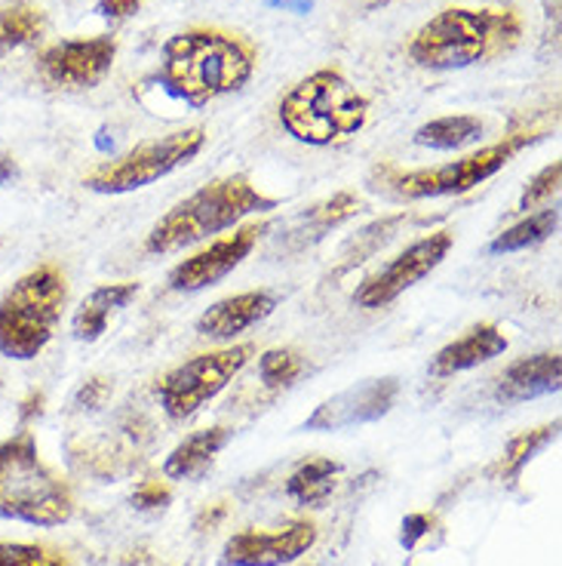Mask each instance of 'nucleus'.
I'll return each instance as SVG.
<instances>
[{
	"instance_id": "f257e3e1",
	"label": "nucleus",
	"mask_w": 562,
	"mask_h": 566,
	"mask_svg": "<svg viewBox=\"0 0 562 566\" xmlns=\"http://www.w3.org/2000/svg\"><path fill=\"white\" fill-rule=\"evenodd\" d=\"M253 50L225 31H182L163 43L157 81L191 108H203L219 96L237 93L253 77Z\"/></svg>"
},
{
	"instance_id": "f03ea898",
	"label": "nucleus",
	"mask_w": 562,
	"mask_h": 566,
	"mask_svg": "<svg viewBox=\"0 0 562 566\" xmlns=\"http://www.w3.org/2000/svg\"><path fill=\"white\" fill-rule=\"evenodd\" d=\"M520 43V19L510 10H462L434 15L409 43V56L422 69L455 71L495 59Z\"/></svg>"
},
{
	"instance_id": "7ed1b4c3",
	"label": "nucleus",
	"mask_w": 562,
	"mask_h": 566,
	"mask_svg": "<svg viewBox=\"0 0 562 566\" xmlns=\"http://www.w3.org/2000/svg\"><path fill=\"white\" fill-rule=\"evenodd\" d=\"M277 198H267L246 176H225L203 185L191 198L179 200L172 210L151 228L145 238V250L155 255L176 253L184 247L206 241L212 234H222L234 228L240 219L253 212L277 210Z\"/></svg>"
},
{
	"instance_id": "20e7f679",
	"label": "nucleus",
	"mask_w": 562,
	"mask_h": 566,
	"mask_svg": "<svg viewBox=\"0 0 562 566\" xmlns=\"http://www.w3.org/2000/svg\"><path fill=\"white\" fill-rule=\"evenodd\" d=\"M74 514L68 483L46 465L31 431L0 443V517L29 526H62Z\"/></svg>"
},
{
	"instance_id": "39448f33",
	"label": "nucleus",
	"mask_w": 562,
	"mask_h": 566,
	"mask_svg": "<svg viewBox=\"0 0 562 566\" xmlns=\"http://www.w3.org/2000/svg\"><path fill=\"white\" fill-rule=\"evenodd\" d=\"M369 102L338 71L320 69L298 81L280 102V124L305 145H332L360 133Z\"/></svg>"
},
{
	"instance_id": "423d86ee",
	"label": "nucleus",
	"mask_w": 562,
	"mask_h": 566,
	"mask_svg": "<svg viewBox=\"0 0 562 566\" xmlns=\"http://www.w3.org/2000/svg\"><path fill=\"white\" fill-rule=\"evenodd\" d=\"M68 302V281L56 265H38L0 298V354L34 360L50 345Z\"/></svg>"
},
{
	"instance_id": "0eeeda50",
	"label": "nucleus",
	"mask_w": 562,
	"mask_h": 566,
	"mask_svg": "<svg viewBox=\"0 0 562 566\" xmlns=\"http://www.w3.org/2000/svg\"><path fill=\"white\" fill-rule=\"evenodd\" d=\"M253 342H243V345H231L222 352L198 354V357L184 360L182 367L163 373L155 385V395L163 412L172 422L191 419L200 407H206L212 397L222 395L227 385L234 382V376L253 360Z\"/></svg>"
},
{
	"instance_id": "6e6552de",
	"label": "nucleus",
	"mask_w": 562,
	"mask_h": 566,
	"mask_svg": "<svg viewBox=\"0 0 562 566\" xmlns=\"http://www.w3.org/2000/svg\"><path fill=\"white\" fill-rule=\"evenodd\" d=\"M206 142V129L188 127L179 133H169L163 139L145 142L139 148H132L124 157H117L112 164H102L84 179V188L96 195H129L139 191L145 185L163 179L172 170L184 167L191 157L200 155Z\"/></svg>"
},
{
	"instance_id": "1a4fd4ad",
	"label": "nucleus",
	"mask_w": 562,
	"mask_h": 566,
	"mask_svg": "<svg viewBox=\"0 0 562 566\" xmlns=\"http://www.w3.org/2000/svg\"><path fill=\"white\" fill-rule=\"evenodd\" d=\"M532 142L529 133L520 136H510L505 142H495L489 148H479L474 155L462 157V160H452L446 167H436V170H415L394 176V191L396 198L406 200H424V198H449V195H464L470 188H477L486 179H492L495 172L505 167L510 157L522 151L526 145Z\"/></svg>"
},
{
	"instance_id": "9d476101",
	"label": "nucleus",
	"mask_w": 562,
	"mask_h": 566,
	"mask_svg": "<svg viewBox=\"0 0 562 566\" xmlns=\"http://www.w3.org/2000/svg\"><path fill=\"white\" fill-rule=\"evenodd\" d=\"M452 243H455L452 231H434V234H427L422 241L406 247L391 265H384L379 274L365 277L357 286L353 305H360V308H384V305H391L394 298L403 296L415 283H422L449 255Z\"/></svg>"
},
{
	"instance_id": "9b49d317",
	"label": "nucleus",
	"mask_w": 562,
	"mask_h": 566,
	"mask_svg": "<svg viewBox=\"0 0 562 566\" xmlns=\"http://www.w3.org/2000/svg\"><path fill=\"white\" fill-rule=\"evenodd\" d=\"M400 382L394 376H381V379H365L360 385L344 388L341 395L324 400L317 410L305 419V431H341L353 424L379 422L381 416L394 410Z\"/></svg>"
},
{
	"instance_id": "f8f14e48",
	"label": "nucleus",
	"mask_w": 562,
	"mask_h": 566,
	"mask_svg": "<svg viewBox=\"0 0 562 566\" xmlns=\"http://www.w3.org/2000/svg\"><path fill=\"white\" fill-rule=\"evenodd\" d=\"M317 542V526L293 521L280 530H243L227 538L222 566H286L308 554Z\"/></svg>"
},
{
	"instance_id": "ddd939ff",
	"label": "nucleus",
	"mask_w": 562,
	"mask_h": 566,
	"mask_svg": "<svg viewBox=\"0 0 562 566\" xmlns=\"http://www.w3.org/2000/svg\"><path fill=\"white\" fill-rule=\"evenodd\" d=\"M267 226H246L227 234V238H219L212 241L206 250L188 255L184 262H179L176 269L169 271V290L176 293H198V290H206L212 283L225 281L231 271L237 269L240 262L246 255L253 253L258 238L265 234Z\"/></svg>"
},
{
	"instance_id": "4468645a",
	"label": "nucleus",
	"mask_w": 562,
	"mask_h": 566,
	"mask_svg": "<svg viewBox=\"0 0 562 566\" xmlns=\"http://www.w3.org/2000/svg\"><path fill=\"white\" fill-rule=\"evenodd\" d=\"M117 56V41L112 34L62 41L41 56V71L50 84L68 90H89L112 71Z\"/></svg>"
},
{
	"instance_id": "2eb2a0df",
	"label": "nucleus",
	"mask_w": 562,
	"mask_h": 566,
	"mask_svg": "<svg viewBox=\"0 0 562 566\" xmlns=\"http://www.w3.org/2000/svg\"><path fill=\"white\" fill-rule=\"evenodd\" d=\"M274 308H277V296L267 290H250V293L219 298L198 317V333L212 342H227L243 329L262 324L274 314Z\"/></svg>"
},
{
	"instance_id": "dca6fc26",
	"label": "nucleus",
	"mask_w": 562,
	"mask_h": 566,
	"mask_svg": "<svg viewBox=\"0 0 562 566\" xmlns=\"http://www.w3.org/2000/svg\"><path fill=\"white\" fill-rule=\"evenodd\" d=\"M562 357L560 352H541L520 357L498 376L495 397L501 403H526L534 397H548L560 391Z\"/></svg>"
},
{
	"instance_id": "f3484780",
	"label": "nucleus",
	"mask_w": 562,
	"mask_h": 566,
	"mask_svg": "<svg viewBox=\"0 0 562 566\" xmlns=\"http://www.w3.org/2000/svg\"><path fill=\"white\" fill-rule=\"evenodd\" d=\"M507 352V336L492 324H477L464 333L462 339L449 342L439 348L431 360L434 376H455L464 369H474L479 364H489L492 357H501Z\"/></svg>"
},
{
	"instance_id": "a211bd4d",
	"label": "nucleus",
	"mask_w": 562,
	"mask_h": 566,
	"mask_svg": "<svg viewBox=\"0 0 562 566\" xmlns=\"http://www.w3.org/2000/svg\"><path fill=\"white\" fill-rule=\"evenodd\" d=\"M139 283H105V286H96L89 296L81 302V308L74 312V321H71V333L77 342H96L105 333V326L112 321V314H117L120 308H127L132 298L139 296Z\"/></svg>"
},
{
	"instance_id": "6ab92c4d",
	"label": "nucleus",
	"mask_w": 562,
	"mask_h": 566,
	"mask_svg": "<svg viewBox=\"0 0 562 566\" xmlns=\"http://www.w3.org/2000/svg\"><path fill=\"white\" fill-rule=\"evenodd\" d=\"M234 434V428L227 424H215L206 431H198L191 438H184L163 462V474L169 481H194L206 468L212 465V459L222 453L227 447V440Z\"/></svg>"
},
{
	"instance_id": "aec40b11",
	"label": "nucleus",
	"mask_w": 562,
	"mask_h": 566,
	"mask_svg": "<svg viewBox=\"0 0 562 566\" xmlns=\"http://www.w3.org/2000/svg\"><path fill=\"white\" fill-rule=\"evenodd\" d=\"M341 474V462L332 459H310L305 465L293 471V478L286 481V493L296 499L298 505L310 509H324V502L336 490V478Z\"/></svg>"
},
{
	"instance_id": "412c9836",
	"label": "nucleus",
	"mask_w": 562,
	"mask_h": 566,
	"mask_svg": "<svg viewBox=\"0 0 562 566\" xmlns=\"http://www.w3.org/2000/svg\"><path fill=\"white\" fill-rule=\"evenodd\" d=\"M556 438H560V419H553L550 424H541V428H532V431H522V434H517V438L507 443L505 455L498 459L492 474L501 483H517L520 481L522 468L529 465L534 455L541 453L550 440Z\"/></svg>"
},
{
	"instance_id": "4be33fe9",
	"label": "nucleus",
	"mask_w": 562,
	"mask_h": 566,
	"mask_svg": "<svg viewBox=\"0 0 562 566\" xmlns=\"http://www.w3.org/2000/svg\"><path fill=\"white\" fill-rule=\"evenodd\" d=\"M483 136V120L470 114H452V117H436L431 124L415 129V145L434 148V151H458L464 145L477 142Z\"/></svg>"
},
{
	"instance_id": "5701e85b",
	"label": "nucleus",
	"mask_w": 562,
	"mask_h": 566,
	"mask_svg": "<svg viewBox=\"0 0 562 566\" xmlns=\"http://www.w3.org/2000/svg\"><path fill=\"white\" fill-rule=\"evenodd\" d=\"M560 228V210H541L526 216L522 222H517L513 228H507L505 234H498L492 243H489V253H520V250H529V247H538L544 243L550 234H556Z\"/></svg>"
},
{
	"instance_id": "b1692460",
	"label": "nucleus",
	"mask_w": 562,
	"mask_h": 566,
	"mask_svg": "<svg viewBox=\"0 0 562 566\" xmlns=\"http://www.w3.org/2000/svg\"><path fill=\"white\" fill-rule=\"evenodd\" d=\"M360 210H363V200L353 198L351 191H338L336 198L310 207V210L301 216V222H305V231H301V234H308L310 231V241H317V238H324L329 228H338L341 222H348V219H353Z\"/></svg>"
},
{
	"instance_id": "393cba45",
	"label": "nucleus",
	"mask_w": 562,
	"mask_h": 566,
	"mask_svg": "<svg viewBox=\"0 0 562 566\" xmlns=\"http://www.w3.org/2000/svg\"><path fill=\"white\" fill-rule=\"evenodd\" d=\"M43 25H46V19H43V10H38V7L19 3V7L0 10V50L25 46L34 38H41Z\"/></svg>"
},
{
	"instance_id": "a878e982",
	"label": "nucleus",
	"mask_w": 562,
	"mask_h": 566,
	"mask_svg": "<svg viewBox=\"0 0 562 566\" xmlns=\"http://www.w3.org/2000/svg\"><path fill=\"white\" fill-rule=\"evenodd\" d=\"M305 369L301 354L293 348H271L258 357V373L267 388H286L298 379V373Z\"/></svg>"
},
{
	"instance_id": "bb28decb",
	"label": "nucleus",
	"mask_w": 562,
	"mask_h": 566,
	"mask_svg": "<svg viewBox=\"0 0 562 566\" xmlns=\"http://www.w3.org/2000/svg\"><path fill=\"white\" fill-rule=\"evenodd\" d=\"M0 566H71L59 552L25 542H0Z\"/></svg>"
},
{
	"instance_id": "cd10ccee",
	"label": "nucleus",
	"mask_w": 562,
	"mask_h": 566,
	"mask_svg": "<svg viewBox=\"0 0 562 566\" xmlns=\"http://www.w3.org/2000/svg\"><path fill=\"white\" fill-rule=\"evenodd\" d=\"M560 176H562L560 160H553V164H548V167L538 172V176H532V182L526 185V191H522L517 210L529 212L534 210V207H541L548 198H553V195L560 191Z\"/></svg>"
},
{
	"instance_id": "c85d7f7f",
	"label": "nucleus",
	"mask_w": 562,
	"mask_h": 566,
	"mask_svg": "<svg viewBox=\"0 0 562 566\" xmlns=\"http://www.w3.org/2000/svg\"><path fill=\"white\" fill-rule=\"evenodd\" d=\"M169 502H172V493H169L167 483L160 481H145L132 493V505L139 511H155V509H167Z\"/></svg>"
},
{
	"instance_id": "c756f323",
	"label": "nucleus",
	"mask_w": 562,
	"mask_h": 566,
	"mask_svg": "<svg viewBox=\"0 0 562 566\" xmlns=\"http://www.w3.org/2000/svg\"><path fill=\"white\" fill-rule=\"evenodd\" d=\"M431 533V517L427 514H409L403 526H400V545L406 552H415V545Z\"/></svg>"
},
{
	"instance_id": "7c9ffc66",
	"label": "nucleus",
	"mask_w": 562,
	"mask_h": 566,
	"mask_svg": "<svg viewBox=\"0 0 562 566\" xmlns=\"http://www.w3.org/2000/svg\"><path fill=\"white\" fill-rule=\"evenodd\" d=\"M108 395H112V385L105 382V379H89V382L81 385V391H77L74 400H77V407H84V410H99Z\"/></svg>"
},
{
	"instance_id": "2f4dec72",
	"label": "nucleus",
	"mask_w": 562,
	"mask_h": 566,
	"mask_svg": "<svg viewBox=\"0 0 562 566\" xmlns=\"http://www.w3.org/2000/svg\"><path fill=\"white\" fill-rule=\"evenodd\" d=\"M141 3H145V0H99L96 10H99L105 19H127V15H132L139 10Z\"/></svg>"
},
{
	"instance_id": "473e14b6",
	"label": "nucleus",
	"mask_w": 562,
	"mask_h": 566,
	"mask_svg": "<svg viewBox=\"0 0 562 566\" xmlns=\"http://www.w3.org/2000/svg\"><path fill=\"white\" fill-rule=\"evenodd\" d=\"M222 517H225V505H215V509H212V514L210 511H203V514L198 517V530H203L206 524L215 526L219 521H222Z\"/></svg>"
},
{
	"instance_id": "72a5a7b5",
	"label": "nucleus",
	"mask_w": 562,
	"mask_h": 566,
	"mask_svg": "<svg viewBox=\"0 0 562 566\" xmlns=\"http://www.w3.org/2000/svg\"><path fill=\"white\" fill-rule=\"evenodd\" d=\"M15 176V164L10 160V157H0V185L13 182Z\"/></svg>"
},
{
	"instance_id": "f704fd0d",
	"label": "nucleus",
	"mask_w": 562,
	"mask_h": 566,
	"mask_svg": "<svg viewBox=\"0 0 562 566\" xmlns=\"http://www.w3.org/2000/svg\"><path fill=\"white\" fill-rule=\"evenodd\" d=\"M41 403H43V395H31L29 400L22 403V407H25V410H22V419H29V416H34V412L41 416Z\"/></svg>"
}]
</instances>
